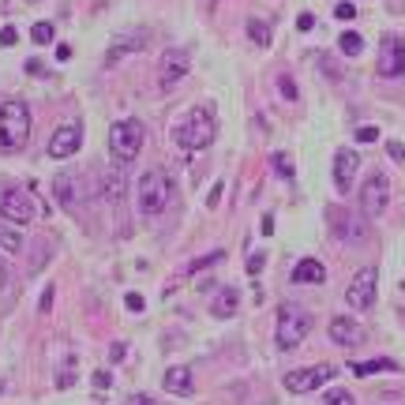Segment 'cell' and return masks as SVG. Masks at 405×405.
<instances>
[{"mask_svg":"<svg viewBox=\"0 0 405 405\" xmlns=\"http://www.w3.org/2000/svg\"><path fill=\"white\" fill-rule=\"evenodd\" d=\"M218 135V121L206 106H195L184 113V121L173 128V143L180 150H206Z\"/></svg>","mask_w":405,"mask_h":405,"instance_id":"1","label":"cell"},{"mask_svg":"<svg viewBox=\"0 0 405 405\" xmlns=\"http://www.w3.org/2000/svg\"><path fill=\"white\" fill-rule=\"evenodd\" d=\"M173 203V180H169L165 169H150V173L139 177L135 188V206L143 218H158L165 206Z\"/></svg>","mask_w":405,"mask_h":405,"instance_id":"2","label":"cell"},{"mask_svg":"<svg viewBox=\"0 0 405 405\" xmlns=\"http://www.w3.org/2000/svg\"><path fill=\"white\" fill-rule=\"evenodd\" d=\"M30 139V109L27 101L11 98L0 106V150H23Z\"/></svg>","mask_w":405,"mask_h":405,"instance_id":"3","label":"cell"},{"mask_svg":"<svg viewBox=\"0 0 405 405\" xmlns=\"http://www.w3.org/2000/svg\"><path fill=\"white\" fill-rule=\"evenodd\" d=\"M143 143H147V128H143V121H135V116H128V121H116L109 128V154L121 165L135 162Z\"/></svg>","mask_w":405,"mask_h":405,"instance_id":"4","label":"cell"},{"mask_svg":"<svg viewBox=\"0 0 405 405\" xmlns=\"http://www.w3.org/2000/svg\"><path fill=\"white\" fill-rule=\"evenodd\" d=\"M311 334V316L296 304H282L278 308V326H274V338H278L282 349H296L304 338Z\"/></svg>","mask_w":405,"mask_h":405,"instance_id":"5","label":"cell"},{"mask_svg":"<svg viewBox=\"0 0 405 405\" xmlns=\"http://www.w3.org/2000/svg\"><path fill=\"white\" fill-rule=\"evenodd\" d=\"M0 218L11 221V226H27V221L38 218V203L27 188L19 184H4L0 188Z\"/></svg>","mask_w":405,"mask_h":405,"instance_id":"6","label":"cell"},{"mask_svg":"<svg viewBox=\"0 0 405 405\" xmlns=\"http://www.w3.org/2000/svg\"><path fill=\"white\" fill-rule=\"evenodd\" d=\"M375 285H379V270L375 267H360L345 285V304L353 311H368L375 304Z\"/></svg>","mask_w":405,"mask_h":405,"instance_id":"7","label":"cell"},{"mask_svg":"<svg viewBox=\"0 0 405 405\" xmlns=\"http://www.w3.org/2000/svg\"><path fill=\"white\" fill-rule=\"evenodd\" d=\"M334 379V368L331 364H316V368H296V372H285V390L289 394H308V390H319L323 383Z\"/></svg>","mask_w":405,"mask_h":405,"instance_id":"8","label":"cell"},{"mask_svg":"<svg viewBox=\"0 0 405 405\" xmlns=\"http://www.w3.org/2000/svg\"><path fill=\"white\" fill-rule=\"evenodd\" d=\"M387 203H390V180H387V173H372L368 180H364V188H360V211L368 218H379L387 211Z\"/></svg>","mask_w":405,"mask_h":405,"instance_id":"9","label":"cell"},{"mask_svg":"<svg viewBox=\"0 0 405 405\" xmlns=\"http://www.w3.org/2000/svg\"><path fill=\"white\" fill-rule=\"evenodd\" d=\"M379 75L383 79H401L405 75V42L398 34H387L379 42Z\"/></svg>","mask_w":405,"mask_h":405,"instance_id":"10","label":"cell"},{"mask_svg":"<svg viewBox=\"0 0 405 405\" xmlns=\"http://www.w3.org/2000/svg\"><path fill=\"white\" fill-rule=\"evenodd\" d=\"M326 218H331V229H334V237L342 244H368V226H364L357 214L342 211V206H331Z\"/></svg>","mask_w":405,"mask_h":405,"instance_id":"11","label":"cell"},{"mask_svg":"<svg viewBox=\"0 0 405 405\" xmlns=\"http://www.w3.org/2000/svg\"><path fill=\"white\" fill-rule=\"evenodd\" d=\"M79 143H83V124H75V121L60 124L57 132L49 135V158H57V162L72 158V154H79Z\"/></svg>","mask_w":405,"mask_h":405,"instance_id":"12","label":"cell"},{"mask_svg":"<svg viewBox=\"0 0 405 405\" xmlns=\"http://www.w3.org/2000/svg\"><path fill=\"white\" fill-rule=\"evenodd\" d=\"M188 68H192V60H188L184 49H169V53L162 57V64H158V83H162L165 90L177 87V83L188 75Z\"/></svg>","mask_w":405,"mask_h":405,"instance_id":"13","label":"cell"},{"mask_svg":"<svg viewBox=\"0 0 405 405\" xmlns=\"http://www.w3.org/2000/svg\"><path fill=\"white\" fill-rule=\"evenodd\" d=\"M357 169H360V158H357V150L342 147V150L334 154V188L342 192V195H349L353 180H357Z\"/></svg>","mask_w":405,"mask_h":405,"instance_id":"14","label":"cell"},{"mask_svg":"<svg viewBox=\"0 0 405 405\" xmlns=\"http://www.w3.org/2000/svg\"><path fill=\"white\" fill-rule=\"evenodd\" d=\"M326 331H331V342L342 345V349H357L364 342V326L357 319H349V316H334Z\"/></svg>","mask_w":405,"mask_h":405,"instance_id":"15","label":"cell"},{"mask_svg":"<svg viewBox=\"0 0 405 405\" xmlns=\"http://www.w3.org/2000/svg\"><path fill=\"white\" fill-rule=\"evenodd\" d=\"M162 387L169 390V394H177V398H192V394H195V379H192V368H188V364H173V368H165V375H162Z\"/></svg>","mask_w":405,"mask_h":405,"instance_id":"16","label":"cell"},{"mask_svg":"<svg viewBox=\"0 0 405 405\" xmlns=\"http://www.w3.org/2000/svg\"><path fill=\"white\" fill-rule=\"evenodd\" d=\"M53 195H57V203L64 206V211H75V206H79V188H75V177L72 173H57Z\"/></svg>","mask_w":405,"mask_h":405,"instance_id":"17","label":"cell"},{"mask_svg":"<svg viewBox=\"0 0 405 405\" xmlns=\"http://www.w3.org/2000/svg\"><path fill=\"white\" fill-rule=\"evenodd\" d=\"M293 282L296 285H323L326 282V267L319 263V259H300V263L293 267Z\"/></svg>","mask_w":405,"mask_h":405,"instance_id":"18","label":"cell"},{"mask_svg":"<svg viewBox=\"0 0 405 405\" xmlns=\"http://www.w3.org/2000/svg\"><path fill=\"white\" fill-rule=\"evenodd\" d=\"M147 45V30H135V34H128V38H116V42L109 45V53H106V64H116L121 57L128 53H135V49Z\"/></svg>","mask_w":405,"mask_h":405,"instance_id":"19","label":"cell"},{"mask_svg":"<svg viewBox=\"0 0 405 405\" xmlns=\"http://www.w3.org/2000/svg\"><path fill=\"white\" fill-rule=\"evenodd\" d=\"M101 199H106L109 206H121L124 203V177L116 173V169H109V173L101 177Z\"/></svg>","mask_w":405,"mask_h":405,"instance_id":"20","label":"cell"},{"mask_svg":"<svg viewBox=\"0 0 405 405\" xmlns=\"http://www.w3.org/2000/svg\"><path fill=\"white\" fill-rule=\"evenodd\" d=\"M237 308H240V293L233 289H218V296H214V304H211V311L218 319H229V316H237Z\"/></svg>","mask_w":405,"mask_h":405,"instance_id":"21","label":"cell"},{"mask_svg":"<svg viewBox=\"0 0 405 405\" xmlns=\"http://www.w3.org/2000/svg\"><path fill=\"white\" fill-rule=\"evenodd\" d=\"M0 252H8V255L23 252V233H19V226H11V221H0Z\"/></svg>","mask_w":405,"mask_h":405,"instance_id":"22","label":"cell"},{"mask_svg":"<svg viewBox=\"0 0 405 405\" xmlns=\"http://www.w3.org/2000/svg\"><path fill=\"white\" fill-rule=\"evenodd\" d=\"M353 372H357V375H375V372H398V364H394V360H387V357H379V360H360V364H353Z\"/></svg>","mask_w":405,"mask_h":405,"instance_id":"23","label":"cell"},{"mask_svg":"<svg viewBox=\"0 0 405 405\" xmlns=\"http://www.w3.org/2000/svg\"><path fill=\"white\" fill-rule=\"evenodd\" d=\"M248 38H252L259 49H267L270 45V23L267 19H248Z\"/></svg>","mask_w":405,"mask_h":405,"instance_id":"24","label":"cell"},{"mask_svg":"<svg viewBox=\"0 0 405 405\" xmlns=\"http://www.w3.org/2000/svg\"><path fill=\"white\" fill-rule=\"evenodd\" d=\"M338 49H342L345 57H357L360 49H364V38H360L357 30H345L342 38H338Z\"/></svg>","mask_w":405,"mask_h":405,"instance_id":"25","label":"cell"},{"mask_svg":"<svg viewBox=\"0 0 405 405\" xmlns=\"http://www.w3.org/2000/svg\"><path fill=\"white\" fill-rule=\"evenodd\" d=\"M30 38H34L38 45H49V42H53V38H57V27H53V23H34Z\"/></svg>","mask_w":405,"mask_h":405,"instance_id":"26","label":"cell"},{"mask_svg":"<svg viewBox=\"0 0 405 405\" xmlns=\"http://www.w3.org/2000/svg\"><path fill=\"white\" fill-rule=\"evenodd\" d=\"M323 401L326 405H357V401H353V394H349V390H342V387H331L323 394Z\"/></svg>","mask_w":405,"mask_h":405,"instance_id":"27","label":"cell"},{"mask_svg":"<svg viewBox=\"0 0 405 405\" xmlns=\"http://www.w3.org/2000/svg\"><path fill=\"white\" fill-rule=\"evenodd\" d=\"M274 169H278L282 180H293V158L289 154H274Z\"/></svg>","mask_w":405,"mask_h":405,"instance_id":"28","label":"cell"},{"mask_svg":"<svg viewBox=\"0 0 405 405\" xmlns=\"http://www.w3.org/2000/svg\"><path fill=\"white\" fill-rule=\"evenodd\" d=\"M278 90H282V98H289V101L300 98V90H296V83L289 79V75H278Z\"/></svg>","mask_w":405,"mask_h":405,"instance_id":"29","label":"cell"},{"mask_svg":"<svg viewBox=\"0 0 405 405\" xmlns=\"http://www.w3.org/2000/svg\"><path fill=\"white\" fill-rule=\"evenodd\" d=\"M334 16H338V19H342V23H349V19H357V8H353V4H349V0H342V4H338V8H334Z\"/></svg>","mask_w":405,"mask_h":405,"instance_id":"30","label":"cell"},{"mask_svg":"<svg viewBox=\"0 0 405 405\" xmlns=\"http://www.w3.org/2000/svg\"><path fill=\"white\" fill-rule=\"evenodd\" d=\"M387 154H390V158H394L398 165H405V147H401L398 139H390V143H387Z\"/></svg>","mask_w":405,"mask_h":405,"instance_id":"31","label":"cell"},{"mask_svg":"<svg viewBox=\"0 0 405 405\" xmlns=\"http://www.w3.org/2000/svg\"><path fill=\"white\" fill-rule=\"evenodd\" d=\"M16 42H19V30H16V27H4V30H0V45H4V49L16 45Z\"/></svg>","mask_w":405,"mask_h":405,"instance_id":"32","label":"cell"},{"mask_svg":"<svg viewBox=\"0 0 405 405\" xmlns=\"http://www.w3.org/2000/svg\"><path fill=\"white\" fill-rule=\"evenodd\" d=\"M124 304H128V311H143V308H147V300H143L139 293H128V296H124Z\"/></svg>","mask_w":405,"mask_h":405,"instance_id":"33","label":"cell"},{"mask_svg":"<svg viewBox=\"0 0 405 405\" xmlns=\"http://www.w3.org/2000/svg\"><path fill=\"white\" fill-rule=\"evenodd\" d=\"M379 139V128H357V143H375Z\"/></svg>","mask_w":405,"mask_h":405,"instance_id":"34","label":"cell"},{"mask_svg":"<svg viewBox=\"0 0 405 405\" xmlns=\"http://www.w3.org/2000/svg\"><path fill=\"white\" fill-rule=\"evenodd\" d=\"M94 387H98V390H109V387H113V375H109V372H94Z\"/></svg>","mask_w":405,"mask_h":405,"instance_id":"35","label":"cell"},{"mask_svg":"<svg viewBox=\"0 0 405 405\" xmlns=\"http://www.w3.org/2000/svg\"><path fill=\"white\" fill-rule=\"evenodd\" d=\"M263 263H267L263 255H252V259H248V274H252V278H255V274L263 270Z\"/></svg>","mask_w":405,"mask_h":405,"instance_id":"36","label":"cell"},{"mask_svg":"<svg viewBox=\"0 0 405 405\" xmlns=\"http://www.w3.org/2000/svg\"><path fill=\"white\" fill-rule=\"evenodd\" d=\"M124 405H158V401H154L150 394H132V398H128Z\"/></svg>","mask_w":405,"mask_h":405,"instance_id":"37","label":"cell"},{"mask_svg":"<svg viewBox=\"0 0 405 405\" xmlns=\"http://www.w3.org/2000/svg\"><path fill=\"white\" fill-rule=\"evenodd\" d=\"M296 27H300V30H311V27H316V16H308V11H304V16L296 19Z\"/></svg>","mask_w":405,"mask_h":405,"instance_id":"38","label":"cell"},{"mask_svg":"<svg viewBox=\"0 0 405 405\" xmlns=\"http://www.w3.org/2000/svg\"><path fill=\"white\" fill-rule=\"evenodd\" d=\"M218 203H221V184H214L211 195H206V206H218Z\"/></svg>","mask_w":405,"mask_h":405,"instance_id":"39","label":"cell"},{"mask_svg":"<svg viewBox=\"0 0 405 405\" xmlns=\"http://www.w3.org/2000/svg\"><path fill=\"white\" fill-rule=\"evenodd\" d=\"M49 308H53V285H49V289L42 293V311H49Z\"/></svg>","mask_w":405,"mask_h":405,"instance_id":"40","label":"cell"},{"mask_svg":"<svg viewBox=\"0 0 405 405\" xmlns=\"http://www.w3.org/2000/svg\"><path fill=\"white\" fill-rule=\"evenodd\" d=\"M72 57V45H57V60H68Z\"/></svg>","mask_w":405,"mask_h":405,"instance_id":"41","label":"cell"},{"mask_svg":"<svg viewBox=\"0 0 405 405\" xmlns=\"http://www.w3.org/2000/svg\"><path fill=\"white\" fill-rule=\"evenodd\" d=\"M4 282H8V270H4V259H0V289H4Z\"/></svg>","mask_w":405,"mask_h":405,"instance_id":"42","label":"cell"},{"mask_svg":"<svg viewBox=\"0 0 405 405\" xmlns=\"http://www.w3.org/2000/svg\"><path fill=\"white\" fill-rule=\"evenodd\" d=\"M30 4H34V0H30Z\"/></svg>","mask_w":405,"mask_h":405,"instance_id":"43","label":"cell"}]
</instances>
